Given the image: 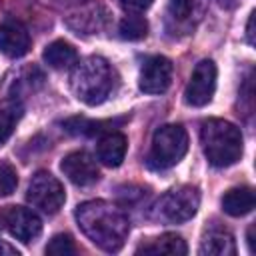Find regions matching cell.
I'll return each instance as SVG.
<instances>
[{"instance_id":"1","label":"cell","mask_w":256,"mask_h":256,"mask_svg":"<svg viewBox=\"0 0 256 256\" xmlns=\"http://www.w3.org/2000/svg\"><path fill=\"white\" fill-rule=\"evenodd\" d=\"M74 218L92 244L104 252H118L130 234V220L126 212L106 200H88L78 204Z\"/></svg>"},{"instance_id":"2","label":"cell","mask_w":256,"mask_h":256,"mask_svg":"<svg viewBox=\"0 0 256 256\" xmlns=\"http://www.w3.org/2000/svg\"><path fill=\"white\" fill-rule=\"evenodd\" d=\"M118 76L110 62L102 56H88L76 64L70 76V86L74 96L88 104L98 106L102 104L116 88Z\"/></svg>"},{"instance_id":"3","label":"cell","mask_w":256,"mask_h":256,"mask_svg":"<svg viewBox=\"0 0 256 256\" xmlns=\"http://www.w3.org/2000/svg\"><path fill=\"white\" fill-rule=\"evenodd\" d=\"M200 144L208 162L216 168L232 166L244 152V138L236 124L220 118H208L200 126Z\"/></svg>"},{"instance_id":"4","label":"cell","mask_w":256,"mask_h":256,"mask_svg":"<svg viewBox=\"0 0 256 256\" xmlns=\"http://www.w3.org/2000/svg\"><path fill=\"white\" fill-rule=\"evenodd\" d=\"M188 150V134L180 124H164L156 128L148 152V166L154 170H168L176 166Z\"/></svg>"},{"instance_id":"5","label":"cell","mask_w":256,"mask_h":256,"mask_svg":"<svg viewBox=\"0 0 256 256\" xmlns=\"http://www.w3.org/2000/svg\"><path fill=\"white\" fill-rule=\"evenodd\" d=\"M200 206V194L194 186H178L160 196L156 204V216L170 224L190 220Z\"/></svg>"},{"instance_id":"6","label":"cell","mask_w":256,"mask_h":256,"mask_svg":"<svg viewBox=\"0 0 256 256\" xmlns=\"http://www.w3.org/2000/svg\"><path fill=\"white\" fill-rule=\"evenodd\" d=\"M26 198L28 202L38 208L40 212L44 214H56L64 200H66V192H64V186L62 182L52 176L50 172H36L28 184V192H26Z\"/></svg>"},{"instance_id":"7","label":"cell","mask_w":256,"mask_h":256,"mask_svg":"<svg viewBox=\"0 0 256 256\" xmlns=\"http://www.w3.org/2000/svg\"><path fill=\"white\" fill-rule=\"evenodd\" d=\"M216 64L212 60H200L196 64V68L192 70V76L186 84L184 90V100L186 104L200 108L206 106L216 90Z\"/></svg>"},{"instance_id":"8","label":"cell","mask_w":256,"mask_h":256,"mask_svg":"<svg viewBox=\"0 0 256 256\" xmlns=\"http://www.w3.org/2000/svg\"><path fill=\"white\" fill-rule=\"evenodd\" d=\"M204 14V0H170L166 8V30L172 36L190 34Z\"/></svg>"},{"instance_id":"9","label":"cell","mask_w":256,"mask_h":256,"mask_svg":"<svg viewBox=\"0 0 256 256\" xmlns=\"http://www.w3.org/2000/svg\"><path fill=\"white\" fill-rule=\"evenodd\" d=\"M2 222L8 228V232L24 244H30L42 232L40 216L34 210L24 208V206H8L2 214Z\"/></svg>"},{"instance_id":"10","label":"cell","mask_w":256,"mask_h":256,"mask_svg":"<svg viewBox=\"0 0 256 256\" xmlns=\"http://www.w3.org/2000/svg\"><path fill=\"white\" fill-rule=\"evenodd\" d=\"M172 62L166 56H150L142 68H140V78L138 86L146 94H162L168 90L172 82Z\"/></svg>"},{"instance_id":"11","label":"cell","mask_w":256,"mask_h":256,"mask_svg":"<svg viewBox=\"0 0 256 256\" xmlns=\"http://www.w3.org/2000/svg\"><path fill=\"white\" fill-rule=\"evenodd\" d=\"M60 170L76 186H92L100 178L96 160L84 150H74V152L66 154L60 162Z\"/></svg>"},{"instance_id":"12","label":"cell","mask_w":256,"mask_h":256,"mask_svg":"<svg viewBox=\"0 0 256 256\" xmlns=\"http://www.w3.org/2000/svg\"><path fill=\"white\" fill-rule=\"evenodd\" d=\"M30 50V34L28 30L16 22L6 20L0 24V52L8 58H22Z\"/></svg>"},{"instance_id":"13","label":"cell","mask_w":256,"mask_h":256,"mask_svg":"<svg viewBox=\"0 0 256 256\" xmlns=\"http://www.w3.org/2000/svg\"><path fill=\"white\" fill-rule=\"evenodd\" d=\"M126 150H128V140L122 132H108L100 138L98 142V148H96V154H98V160L104 164V166H110V168H116L122 164L124 156H126Z\"/></svg>"},{"instance_id":"14","label":"cell","mask_w":256,"mask_h":256,"mask_svg":"<svg viewBox=\"0 0 256 256\" xmlns=\"http://www.w3.org/2000/svg\"><path fill=\"white\" fill-rule=\"evenodd\" d=\"M200 254L208 256H234L236 254V244L234 236L220 226H212L206 230L202 244H200Z\"/></svg>"},{"instance_id":"15","label":"cell","mask_w":256,"mask_h":256,"mask_svg":"<svg viewBox=\"0 0 256 256\" xmlns=\"http://www.w3.org/2000/svg\"><path fill=\"white\" fill-rule=\"evenodd\" d=\"M188 252V246L182 236L174 232H166L142 246L136 248V254H170V256H184Z\"/></svg>"},{"instance_id":"16","label":"cell","mask_w":256,"mask_h":256,"mask_svg":"<svg viewBox=\"0 0 256 256\" xmlns=\"http://www.w3.org/2000/svg\"><path fill=\"white\" fill-rule=\"evenodd\" d=\"M254 204H256V196L250 186L232 188L222 196V210L230 216H244L252 212Z\"/></svg>"},{"instance_id":"17","label":"cell","mask_w":256,"mask_h":256,"mask_svg":"<svg viewBox=\"0 0 256 256\" xmlns=\"http://www.w3.org/2000/svg\"><path fill=\"white\" fill-rule=\"evenodd\" d=\"M42 58H44V62L50 68L62 70V68H68V66L76 64L78 54H76V48L70 42H66V40H54V42H50L44 48Z\"/></svg>"},{"instance_id":"18","label":"cell","mask_w":256,"mask_h":256,"mask_svg":"<svg viewBox=\"0 0 256 256\" xmlns=\"http://www.w3.org/2000/svg\"><path fill=\"white\" fill-rule=\"evenodd\" d=\"M20 116H22V106L18 102H10L0 108V146H4L6 140L12 136Z\"/></svg>"},{"instance_id":"19","label":"cell","mask_w":256,"mask_h":256,"mask_svg":"<svg viewBox=\"0 0 256 256\" xmlns=\"http://www.w3.org/2000/svg\"><path fill=\"white\" fill-rule=\"evenodd\" d=\"M118 32L124 40H142L148 34V22L140 14H128L120 20Z\"/></svg>"},{"instance_id":"20","label":"cell","mask_w":256,"mask_h":256,"mask_svg":"<svg viewBox=\"0 0 256 256\" xmlns=\"http://www.w3.org/2000/svg\"><path fill=\"white\" fill-rule=\"evenodd\" d=\"M46 254H50V256H72V254H76L74 240H72L68 234H56V236L48 242Z\"/></svg>"},{"instance_id":"21","label":"cell","mask_w":256,"mask_h":256,"mask_svg":"<svg viewBox=\"0 0 256 256\" xmlns=\"http://www.w3.org/2000/svg\"><path fill=\"white\" fill-rule=\"evenodd\" d=\"M18 186V174L16 168L8 162H0V196H8Z\"/></svg>"},{"instance_id":"22","label":"cell","mask_w":256,"mask_h":256,"mask_svg":"<svg viewBox=\"0 0 256 256\" xmlns=\"http://www.w3.org/2000/svg\"><path fill=\"white\" fill-rule=\"evenodd\" d=\"M152 2H154V0H120L122 8H124L128 14H140V12H144L146 8H150Z\"/></svg>"},{"instance_id":"23","label":"cell","mask_w":256,"mask_h":256,"mask_svg":"<svg viewBox=\"0 0 256 256\" xmlns=\"http://www.w3.org/2000/svg\"><path fill=\"white\" fill-rule=\"evenodd\" d=\"M254 12H250V18H248V24H246V38H248V44L254 46Z\"/></svg>"},{"instance_id":"24","label":"cell","mask_w":256,"mask_h":256,"mask_svg":"<svg viewBox=\"0 0 256 256\" xmlns=\"http://www.w3.org/2000/svg\"><path fill=\"white\" fill-rule=\"evenodd\" d=\"M246 242H248V250H250V254H254V224L248 228V236H246Z\"/></svg>"},{"instance_id":"25","label":"cell","mask_w":256,"mask_h":256,"mask_svg":"<svg viewBox=\"0 0 256 256\" xmlns=\"http://www.w3.org/2000/svg\"><path fill=\"white\" fill-rule=\"evenodd\" d=\"M0 230H2V218H0Z\"/></svg>"}]
</instances>
